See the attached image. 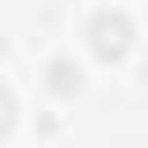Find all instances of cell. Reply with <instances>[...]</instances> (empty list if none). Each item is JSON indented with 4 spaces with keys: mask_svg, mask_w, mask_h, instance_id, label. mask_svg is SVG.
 <instances>
[{
    "mask_svg": "<svg viewBox=\"0 0 148 148\" xmlns=\"http://www.w3.org/2000/svg\"><path fill=\"white\" fill-rule=\"evenodd\" d=\"M88 42H92L97 60H120V56L130 51V42H134V28H130V18H125L120 9H102V14L88 23Z\"/></svg>",
    "mask_w": 148,
    "mask_h": 148,
    "instance_id": "obj_1",
    "label": "cell"
},
{
    "mask_svg": "<svg viewBox=\"0 0 148 148\" xmlns=\"http://www.w3.org/2000/svg\"><path fill=\"white\" fill-rule=\"evenodd\" d=\"M9 130H14V97L0 88V139H5Z\"/></svg>",
    "mask_w": 148,
    "mask_h": 148,
    "instance_id": "obj_3",
    "label": "cell"
},
{
    "mask_svg": "<svg viewBox=\"0 0 148 148\" xmlns=\"http://www.w3.org/2000/svg\"><path fill=\"white\" fill-rule=\"evenodd\" d=\"M51 92H60V97H69V92H79V69L69 65V60H51Z\"/></svg>",
    "mask_w": 148,
    "mask_h": 148,
    "instance_id": "obj_2",
    "label": "cell"
}]
</instances>
